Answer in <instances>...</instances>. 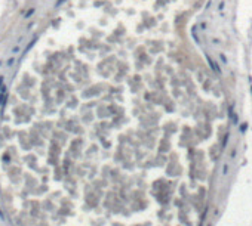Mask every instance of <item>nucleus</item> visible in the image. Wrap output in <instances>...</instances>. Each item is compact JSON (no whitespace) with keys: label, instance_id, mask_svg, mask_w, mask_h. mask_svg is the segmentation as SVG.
Returning <instances> with one entry per match:
<instances>
[{"label":"nucleus","instance_id":"nucleus-1","mask_svg":"<svg viewBox=\"0 0 252 226\" xmlns=\"http://www.w3.org/2000/svg\"><path fill=\"white\" fill-rule=\"evenodd\" d=\"M6 96H7L6 87H2V89H0V105H2V107H5V102H6Z\"/></svg>","mask_w":252,"mask_h":226},{"label":"nucleus","instance_id":"nucleus-2","mask_svg":"<svg viewBox=\"0 0 252 226\" xmlns=\"http://www.w3.org/2000/svg\"><path fill=\"white\" fill-rule=\"evenodd\" d=\"M206 59H208V62H209L211 68H212L214 71H216V72H218V74L221 72V70H220V67L216 65V62H214V61H212V58H211V56H206Z\"/></svg>","mask_w":252,"mask_h":226},{"label":"nucleus","instance_id":"nucleus-3","mask_svg":"<svg viewBox=\"0 0 252 226\" xmlns=\"http://www.w3.org/2000/svg\"><path fill=\"white\" fill-rule=\"evenodd\" d=\"M33 13H34V9L31 7V9H28V11H27V13H25L24 16H25V18H30L31 15H33Z\"/></svg>","mask_w":252,"mask_h":226},{"label":"nucleus","instance_id":"nucleus-4","mask_svg":"<svg viewBox=\"0 0 252 226\" xmlns=\"http://www.w3.org/2000/svg\"><path fill=\"white\" fill-rule=\"evenodd\" d=\"M13 61H15V58H11V59L7 61V67H11V65H12V64H13Z\"/></svg>","mask_w":252,"mask_h":226},{"label":"nucleus","instance_id":"nucleus-5","mask_svg":"<svg viewBox=\"0 0 252 226\" xmlns=\"http://www.w3.org/2000/svg\"><path fill=\"white\" fill-rule=\"evenodd\" d=\"M64 2H65V0H58V2H56V6H61Z\"/></svg>","mask_w":252,"mask_h":226},{"label":"nucleus","instance_id":"nucleus-6","mask_svg":"<svg viewBox=\"0 0 252 226\" xmlns=\"http://www.w3.org/2000/svg\"><path fill=\"white\" fill-rule=\"evenodd\" d=\"M0 219L5 220V214H3V211H2V210H0Z\"/></svg>","mask_w":252,"mask_h":226},{"label":"nucleus","instance_id":"nucleus-7","mask_svg":"<svg viewBox=\"0 0 252 226\" xmlns=\"http://www.w3.org/2000/svg\"><path fill=\"white\" fill-rule=\"evenodd\" d=\"M3 80H5V78H3V77H0V89H2V83H3Z\"/></svg>","mask_w":252,"mask_h":226}]
</instances>
